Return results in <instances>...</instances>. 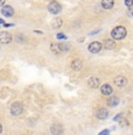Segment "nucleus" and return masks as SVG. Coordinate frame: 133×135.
Returning <instances> with one entry per match:
<instances>
[{
  "mask_svg": "<svg viewBox=\"0 0 133 135\" xmlns=\"http://www.w3.org/2000/svg\"><path fill=\"white\" fill-rule=\"evenodd\" d=\"M0 25H2V19H0Z\"/></svg>",
  "mask_w": 133,
  "mask_h": 135,
  "instance_id": "393cba45",
  "label": "nucleus"
},
{
  "mask_svg": "<svg viewBox=\"0 0 133 135\" xmlns=\"http://www.w3.org/2000/svg\"><path fill=\"white\" fill-rule=\"evenodd\" d=\"M83 66V63H82L81 60H74L72 63H71V69L75 70V71H78V70L82 69Z\"/></svg>",
  "mask_w": 133,
  "mask_h": 135,
  "instance_id": "4468645a",
  "label": "nucleus"
},
{
  "mask_svg": "<svg viewBox=\"0 0 133 135\" xmlns=\"http://www.w3.org/2000/svg\"><path fill=\"white\" fill-rule=\"evenodd\" d=\"M118 104H119V98H117V97H111L109 100H107V105L111 106V107H114V106H117Z\"/></svg>",
  "mask_w": 133,
  "mask_h": 135,
  "instance_id": "dca6fc26",
  "label": "nucleus"
},
{
  "mask_svg": "<svg viewBox=\"0 0 133 135\" xmlns=\"http://www.w3.org/2000/svg\"><path fill=\"white\" fill-rule=\"evenodd\" d=\"M52 26H53V28H55V29L60 28V27L62 26V19L55 18V19H54V20L52 21Z\"/></svg>",
  "mask_w": 133,
  "mask_h": 135,
  "instance_id": "f3484780",
  "label": "nucleus"
},
{
  "mask_svg": "<svg viewBox=\"0 0 133 135\" xmlns=\"http://www.w3.org/2000/svg\"><path fill=\"white\" fill-rule=\"evenodd\" d=\"M114 84L118 86V88H123L127 84V79L124 76H118V77L114 78Z\"/></svg>",
  "mask_w": 133,
  "mask_h": 135,
  "instance_id": "9d476101",
  "label": "nucleus"
},
{
  "mask_svg": "<svg viewBox=\"0 0 133 135\" xmlns=\"http://www.w3.org/2000/svg\"><path fill=\"white\" fill-rule=\"evenodd\" d=\"M104 47H105V49H109V50H112L116 48V42L114 40H112V38H110V40H106L105 43H104Z\"/></svg>",
  "mask_w": 133,
  "mask_h": 135,
  "instance_id": "2eb2a0df",
  "label": "nucleus"
},
{
  "mask_svg": "<svg viewBox=\"0 0 133 135\" xmlns=\"http://www.w3.org/2000/svg\"><path fill=\"white\" fill-rule=\"evenodd\" d=\"M102 43L99 42H91V43L89 44V47H88V49H89V51L91 52V54H97V52H99L102 50Z\"/></svg>",
  "mask_w": 133,
  "mask_h": 135,
  "instance_id": "39448f33",
  "label": "nucleus"
},
{
  "mask_svg": "<svg viewBox=\"0 0 133 135\" xmlns=\"http://www.w3.org/2000/svg\"><path fill=\"white\" fill-rule=\"evenodd\" d=\"M1 132H2V126L0 125V133H1Z\"/></svg>",
  "mask_w": 133,
  "mask_h": 135,
  "instance_id": "b1692460",
  "label": "nucleus"
},
{
  "mask_svg": "<svg viewBox=\"0 0 133 135\" xmlns=\"http://www.w3.org/2000/svg\"><path fill=\"white\" fill-rule=\"evenodd\" d=\"M100 92L104 95H110L112 93V86H110L109 84H104L100 86Z\"/></svg>",
  "mask_w": 133,
  "mask_h": 135,
  "instance_id": "f8f14e48",
  "label": "nucleus"
},
{
  "mask_svg": "<svg viewBox=\"0 0 133 135\" xmlns=\"http://www.w3.org/2000/svg\"><path fill=\"white\" fill-rule=\"evenodd\" d=\"M114 5V0H102V7L104 9H111Z\"/></svg>",
  "mask_w": 133,
  "mask_h": 135,
  "instance_id": "ddd939ff",
  "label": "nucleus"
},
{
  "mask_svg": "<svg viewBox=\"0 0 133 135\" xmlns=\"http://www.w3.org/2000/svg\"><path fill=\"white\" fill-rule=\"evenodd\" d=\"M50 49H52V51L55 52V54H61L62 51L69 50V47L66 46V44H62V43H52Z\"/></svg>",
  "mask_w": 133,
  "mask_h": 135,
  "instance_id": "f03ea898",
  "label": "nucleus"
},
{
  "mask_svg": "<svg viewBox=\"0 0 133 135\" xmlns=\"http://www.w3.org/2000/svg\"><path fill=\"white\" fill-rule=\"evenodd\" d=\"M12 41V35L7 32H1L0 33V42L4 44H7Z\"/></svg>",
  "mask_w": 133,
  "mask_h": 135,
  "instance_id": "423d86ee",
  "label": "nucleus"
},
{
  "mask_svg": "<svg viewBox=\"0 0 133 135\" xmlns=\"http://www.w3.org/2000/svg\"><path fill=\"white\" fill-rule=\"evenodd\" d=\"M56 37H57V38H60V40H66V38H67V36L64 35V34H62V33H58L57 35H56Z\"/></svg>",
  "mask_w": 133,
  "mask_h": 135,
  "instance_id": "a211bd4d",
  "label": "nucleus"
},
{
  "mask_svg": "<svg viewBox=\"0 0 133 135\" xmlns=\"http://www.w3.org/2000/svg\"><path fill=\"white\" fill-rule=\"evenodd\" d=\"M22 111H24V107H22V104H20V103H14V104H12V106H11V113H12L14 117L20 115L22 113Z\"/></svg>",
  "mask_w": 133,
  "mask_h": 135,
  "instance_id": "7ed1b4c3",
  "label": "nucleus"
},
{
  "mask_svg": "<svg viewBox=\"0 0 133 135\" xmlns=\"http://www.w3.org/2000/svg\"><path fill=\"white\" fill-rule=\"evenodd\" d=\"M88 84H89L90 88H93V89L98 88V86H99V84H100L99 78H97V77H90L89 80H88Z\"/></svg>",
  "mask_w": 133,
  "mask_h": 135,
  "instance_id": "9b49d317",
  "label": "nucleus"
},
{
  "mask_svg": "<svg viewBox=\"0 0 133 135\" xmlns=\"http://www.w3.org/2000/svg\"><path fill=\"white\" fill-rule=\"evenodd\" d=\"M1 13H2V15L7 16V18H11V16H13V14H14V9H13L12 6H2Z\"/></svg>",
  "mask_w": 133,
  "mask_h": 135,
  "instance_id": "1a4fd4ad",
  "label": "nucleus"
},
{
  "mask_svg": "<svg viewBox=\"0 0 133 135\" xmlns=\"http://www.w3.org/2000/svg\"><path fill=\"white\" fill-rule=\"evenodd\" d=\"M4 5H5V0H0V6H4Z\"/></svg>",
  "mask_w": 133,
  "mask_h": 135,
  "instance_id": "5701e85b",
  "label": "nucleus"
},
{
  "mask_svg": "<svg viewBox=\"0 0 133 135\" xmlns=\"http://www.w3.org/2000/svg\"><path fill=\"white\" fill-rule=\"evenodd\" d=\"M61 9H62V7L57 1H52L49 5H48V11L53 14H58L61 12Z\"/></svg>",
  "mask_w": 133,
  "mask_h": 135,
  "instance_id": "20e7f679",
  "label": "nucleus"
},
{
  "mask_svg": "<svg viewBox=\"0 0 133 135\" xmlns=\"http://www.w3.org/2000/svg\"><path fill=\"white\" fill-rule=\"evenodd\" d=\"M120 126H121V127H124V126H129L127 120H121V121H120Z\"/></svg>",
  "mask_w": 133,
  "mask_h": 135,
  "instance_id": "412c9836",
  "label": "nucleus"
},
{
  "mask_svg": "<svg viewBox=\"0 0 133 135\" xmlns=\"http://www.w3.org/2000/svg\"><path fill=\"white\" fill-rule=\"evenodd\" d=\"M120 118H121V114H118L117 117H116V118H114V119H113V120H114V121H117V120H119Z\"/></svg>",
  "mask_w": 133,
  "mask_h": 135,
  "instance_id": "4be33fe9",
  "label": "nucleus"
},
{
  "mask_svg": "<svg viewBox=\"0 0 133 135\" xmlns=\"http://www.w3.org/2000/svg\"><path fill=\"white\" fill-rule=\"evenodd\" d=\"M125 4H126V6L129 8H131L132 5H133V0H125Z\"/></svg>",
  "mask_w": 133,
  "mask_h": 135,
  "instance_id": "6ab92c4d",
  "label": "nucleus"
},
{
  "mask_svg": "<svg viewBox=\"0 0 133 135\" xmlns=\"http://www.w3.org/2000/svg\"><path fill=\"white\" fill-rule=\"evenodd\" d=\"M50 132L54 135H61V134H63V127H62L60 123H54L52 126V128H50Z\"/></svg>",
  "mask_w": 133,
  "mask_h": 135,
  "instance_id": "0eeeda50",
  "label": "nucleus"
},
{
  "mask_svg": "<svg viewBox=\"0 0 133 135\" xmlns=\"http://www.w3.org/2000/svg\"><path fill=\"white\" fill-rule=\"evenodd\" d=\"M126 34H127V30H126L125 27L118 26V27L113 28L112 32H111L112 40H123V38L126 36Z\"/></svg>",
  "mask_w": 133,
  "mask_h": 135,
  "instance_id": "f257e3e1",
  "label": "nucleus"
},
{
  "mask_svg": "<svg viewBox=\"0 0 133 135\" xmlns=\"http://www.w3.org/2000/svg\"><path fill=\"white\" fill-rule=\"evenodd\" d=\"M98 135H110V131L109 129H104V131H102Z\"/></svg>",
  "mask_w": 133,
  "mask_h": 135,
  "instance_id": "aec40b11",
  "label": "nucleus"
},
{
  "mask_svg": "<svg viewBox=\"0 0 133 135\" xmlns=\"http://www.w3.org/2000/svg\"><path fill=\"white\" fill-rule=\"evenodd\" d=\"M96 117L98 118V119H100V120H104V119H106L107 117H109V112H107V109L105 108H98L97 111H96Z\"/></svg>",
  "mask_w": 133,
  "mask_h": 135,
  "instance_id": "6e6552de",
  "label": "nucleus"
}]
</instances>
